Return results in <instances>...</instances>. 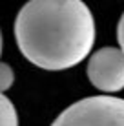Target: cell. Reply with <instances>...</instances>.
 Returning <instances> with one entry per match:
<instances>
[{
  "instance_id": "obj_1",
  "label": "cell",
  "mask_w": 124,
  "mask_h": 126,
  "mask_svg": "<svg viewBox=\"0 0 124 126\" xmlns=\"http://www.w3.org/2000/svg\"><path fill=\"white\" fill-rule=\"evenodd\" d=\"M15 38L31 64L60 71L89 55L95 20L82 0H29L16 15Z\"/></svg>"
},
{
  "instance_id": "obj_2",
  "label": "cell",
  "mask_w": 124,
  "mask_h": 126,
  "mask_svg": "<svg viewBox=\"0 0 124 126\" xmlns=\"http://www.w3.org/2000/svg\"><path fill=\"white\" fill-rule=\"evenodd\" d=\"M51 126H124V99L95 95L68 106Z\"/></svg>"
},
{
  "instance_id": "obj_3",
  "label": "cell",
  "mask_w": 124,
  "mask_h": 126,
  "mask_svg": "<svg viewBox=\"0 0 124 126\" xmlns=\"http://www.w3.org/2000/svg\"><path fill=\"white\" fill-rule=\"evenodd\" d=\"M88 79L104 93L124 90V51L119 47H100L95 51L88 62Z\"/></svg>"
},
{
  "instance_id": "obj_4",
  "label": "cell",
  "mask_w": 124,
  "mask_h": 126,
  "mask_svg": "<svg viewBox=\"0 0 124 126\" xmlns=\"http://www.w3.org/2000/svg\"><path fill=\"white\" fill-rule=\"evenodd\" d=\"M0 126H18L16 110L6 95L0 97Z\"/></svg>"
},
{
  "instance_id": "obj_5",
  "label": "cell",
  "mask_w": 124,
  "mask_h": 126,
  "mask_svg": "<svg viewBox=\"0 0 124 126\" xmlns=\"http://www.w3.org/2000/svg\"><path fill=\"white\" fill-rule=\"evenodd\" d=\"M0 69H2V77H0V88H2V92H6L7 88H11L13 80H15V73H13V69L7 66L6 62L0 66Z\"/></svg>"
},
{
  "instance_id": "obj_6",
  "label": "cell",
  "mask_w": 124,
  "mask_h": 126,
  "mask_svg": "<svg viewBox=\"0 0 124 126\" xmlns=\"http://www.w3.org/2000/svg\"><path fill=\"white\" fill-rule=\"evenodd\" d=\"M117 40L121 44V49L124 51V13H122L121 20H119V26H117Z\"/></svg>"
}]
</instances>
